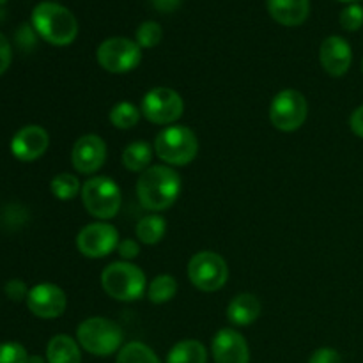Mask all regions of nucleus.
<instances>
[{"instance_id":"1a4fd4ad","label":"nucleus","mask_w":363,"mask_h":363,"mask_svg":"<svg viewBox=\"0 0 363 363\" xmlns=\"http://www.w3.org/2000/svg\"><path fill=\"white\" fill-rule=\"evenodd\" d=\"M308 116V103L300 91L286 89L273 98L269 105V121L280 131H296L303 126Z\"/></svg>"},{"instance_id":"423d86ee","label":"nucleus","mask_w":363,"mask_h":363,"mask_svg":"<svg viewBox=\"0 0 363 363\" xmlns=\"http://www.w3.org/2000/svg\"><path fill=\"white\" fill-rule=\"evenodd\" d=\"M82 204L89 215L98 220H110L121 211L123 194L113 179L106 176H96L85 181L80 191Z\"/></svg>"},{"instance_id":"a211bd4d","label":"nucleus","mask_w":363,"mask_h":363,"mask_svg":"<svg viewBox=\"0 0 363 363\" xmlns=\"http://www.w3.org/2000/svg\"><path fill=\"white\" fill-rule=\"evenodd\" d=\"M261 315V301L250 293H241L227 307V319L236 326H250Z\"/></svg>"},{"instance_id":"4468645a","label":"nucleus","mask_w":363,"mask_h":363,"mask_svg":"<svg viewBox=\"0 0 363 363\" xmlns=\"http://www.w3.org/2000/svg\"><path fill=\"white\" fill-rule=\"evenodd\" d=\"M50 145L48 131L38 124L23 126L11 140V152L20 162H34L41 158Z\"/></svg>"},{"instance_id":"c756f323","label":"nucleus","mask_w":363,"mask_h":363,"mask_svg":"<svg viewBox=\"0 0 363 363\" xmlns=\"http://www.w3.org/2000/svg\"><path fill=\"white\" fill-rule=\"evenodd\" d=\"M4 291H6V294H7V298H9V300L21 301V300H27L28 291H30V289H27V286H25L23 280L13 279V280H9V282L6 284Z\"/></svg>"},{"instance_id":"0eeeda50","label":"nucleus","mask_w":363,"mask_h":363,"mask_svg":"<svg viewBox=\"0 0 363 363\" xmlns=\"http://www.w3.org/2000/svg\"><path fill=\"white\" fill-rule=\"evenodd\" d=\"M188 279L191 286L202 293H215L227 284L229 268L222 255L216 252H199L188 262Z\"/></svg>"},{"instance_id":"4be33fe9","label":"nucleus","mask_w":363,"mask_h":363,"mask_svg":"<svg viewBox=\"0 0 363 363\" xmlns=\"http://www.w3.org/2000/svg\"><path fill=\"white\" fill-rule=\"evenodd\" d=\"M167 233V222L163 216L152 215L144 216L140 222L137 223V229H135V234H137V240L144 245H156L163 240Z\"/></svg>"},{"instance_id":"412c9836","label":"nucleus","mask_w":363,"mask_h":363,"mask_svg":"<svg viewBox=\"0 0 363 363\" xmlns=\"http://www.w3.org/2000/svg\"><path fill=\"white\" fill-rule=\"evenodd\" d=\"M167 363H208V350L199 340H181L169 351Z\"/></svg>"},{"instance_id":"7c9ffc66","label":"nucleus","mask_w":363,"mask_h":363,"mask_svg":"<svg viewBox=\"0 0 363 363\" xmlns=\"http://www.w3.org/2000/svg\"><path fill=\"white\" fill-rule=\"evenodd\" d=\"M308 363H342V360H340L339 351L333 347H319L318 351L312 353Z\"/></svg>"},{"instance_id":"2f4dec72","label":"nucleus","mask_w":363,"mask_h":363,"mask_svg":"<svg viewBox=\"0 0 363 363\" xmlns=\"http://www.w3.org/2000/svg\"><path fill=\"white\" fill-rule=\"evenodd\" d=\"M11 60H13V48H11V43L7 41L6 35L0 34V74H4L9 69Z\"/></svg>"},{"instance_id":"5701e85b","label":"nucleus","mask_w":363,"mask_h":363,"mask_svg":"<svg viewBox=\"0 0 363 363\" xmlns=\"http://www.w3.org/2000/svg\"><path fill=\"white\" fill-rule=\"evenodd\" d=\"M177 293V282L172 275H158L151 280L147 287V296L151 303L162 305L172 300Z\"/></svg>"},{"instance_id":"aec40b11","label":"nucleus","mask_w":363,"mask_h":363,"mask_svg":"<svg viewBox=\"0 0 363 363\" xmlns=\"http://www.w3.org/2000/svg\"><path fill=\"white\" fill-rule=\"evenodd\" d=\"M152 147L149 142L144 140H137V142H131L130 145H126V149L123 151V165L126 167L130 172H144L151 167V160H152Z\"/></svg>"},{"instance_id":"393cba45","label":"nucleus","mask_w":363,"mask_h":363,"mask_svg":"<svg viewBox=\"0 0 363 363\" xmlns=\"http://www.w3.org/2000/svg\"><path fill=\"white\" fill-rule=\"evenodd\" d=\"M116 363H162L155 351L142 342H130L121 347Z\"/></svg>"},{"instance_id":"4c0bfd02","label":"nucleus","mask_w":363,"mask_h":363,"mask_svg":"<svg viewBox=\"0 0 363 363\" xmlns=\"http://www.w3.org/2000/svg\"><path fill=\"white\" fill-rule=\"evenodd\" d=\"M7 2V0H0V6H2V4H6Z\"/></svg>"},{"instance_id":"a878e982","label":"nucleus","mask_w":363,"mask_h":363,"mask_svg":"<svg viewBox=\"0 0 363 363\" xmlns=\"http://www.w3.org/2000/svg\"><path fill=\"white\" fill-rule=\"evenodd\" d=\"M50 190H52L53 197L59 199V201H71L82 191V184L77 176L62 172L53 177L52 183H50Z\"/></svg>"},{"instance_id":"dca6fc26","label":"nucleus","mask_w":363,"mask_h":363,"mask_svg":"<svg viewBox=\"0 0 363 363\" xmlns=\"http://www.w3.org/2000/svg\"><path fill=\"white\" fill-rule=\"evenodd\" d=\"M319 60H321L323 69L330 77H344L353 62V52H351L350 43L340 35H330L321 43Z\"/></svg>"},{"instance_id":"f257e3e1","label":"nucleus","mask_w":363,"mask_h":363,"mask_svg":"<svg viewBox=\"0 0 363 363\" xmlns=\"http://www.w3.org/2000/svg\"><path fill=\"white\" fill-rule=\"evenodd\" d=\"M181 176L169 165H151L137 181L138 202L147 211H165L181 194Z\"/></svg>"},{"instance_id":"bb28decb","label":"nucleus","mask_w":363,"mask_h":363,"mask_svg":"<svg viewBox=\"0 0 363 363\" xmlns=\"http://www.w3.org/2000/svg\"><path fill=\"white\" fill-rule=\"evenodd\" d=\"M163 38V30L160 27V23L156 21H144L140 27L137 28V34H135V41L140 48H155L160 45Z\"/></svg>"},{"instance_id":"c9c22d12","label":"nucleus","mask_w":363,"mask_h":363,"mask_svg":"<svg viewBox=\"0 0 363 363\" xmlns=\"http://www.w3.org/2000/svg\"><path fill=\"white\" fill-rule=\"evenodd\" d=\"M27 363H45V360L41 357H28Z\"/></svg>"},{"instance_id":"72a5a7b5","label":"nucleus","mask_w":363,"mask_h":363,"mask_svg":"<svg viewBox=\"0 0 363 363\" xmlns=\"http://www.w3.org/2000/svg\"><path fill=\"white\" fill-rule=\"evenodd\" d=\"M350 128L357 137L363 138V105L358 106L350 117Z\"/></svg>"},{"instance_id":"2eb2a0df","label":"nucleus","mask_w":363,"mask_h":363,"mask_svg":"<svg viewBox=\"0 0 363 363\" xmlns=\"http://www.w3.org/2000/svg\"><path fill=\"white\" fill-rule=\"evenodd\" d=\"M211 354L215 363H248L250 350L240 332L233 328H222L211 344Z\"/></svg>"},{"instance_id":"cd10ccee","label":"nucleus","mask_w":363,"mask_h":363,"mask_svg":"<svg viewBox=\"0 0 363 363\" xmlns=\"http://www.w3.org/2000/svg\"><path fill=\"white\" fill-rule=\"evenodd\" d=\"M340 25L344 30L357 32L363 25V7L358 4H350L340 13Z\"/></svg>"},{"instance_id":"c85d7f7f","label":"nucleus","mask_w":363,"mask_h":363,"mask_svg":"<svg viewBox=\"0 0 363 363\" xmlns=\"http://www.w3.org/2000/svg\"><path fill=\"white\" fill-rule=\"evenodd\" d=\"M28 354L21 344L4 342L0 344V363H27Z\"/></svg>"},{"instance_id":"e433bc0d","label":"nucleus","mask_w":363,"mask_h":363,"mask_svg":"<svg viewBox=\"0 0 363 363\" xmlns=\"http://www.w3.org/2000/svg\"><path fill=\"white\" fill-rule=\"evenodd\" d=\"M340 2H347V4H354V2H358V0H340Z\"/></svg>"},{"instance_id":"f03ea898","label":"nucleus","mask_w":363,"mask_h":363,"mask_svg":"<svg viewBox=\"0 0 363 363\" xmlns=\"http://www.w3.org/2000/svg\"><path fill=\"white\" fill-rule=\"evenodd\" d=\"M32 27L39 38L53 46H67L77 39L78 21L67 7L41 2L32 11Z\"/></svg>"},{"instance_id":"f704fd0d","label":"nucleus","mask_w":363,"mask_h":363,"mask_svg":"<svg viewBox=\"0 0 363 363\" xmlns=\"http://www.w3.org/2000/svg\"><path fill=\"white\" fill-rule=\"evenodd\" d=\"M151 2V6L155 7L158 13H174V11L177 9V7L181 6V0H149Z\"/></svg>"},{"instance_id":"58836bf2","label":"nucleus","mask_w":363,"mask_h":363,"mask_svg":"<svg viewBox=\"0 0 363 363\" xmlns=\"http://www.w3.org/2000/svg\"><path fill=\"white\" fill-rule=\"evenodd\" d=\"M362 71H363V60H362Z\"/></svg>"},{"instance_id":"6e6552de","label":"nucleus","mask_w":363,"mask_h":363,"mask_svg":"<svg viewBox=\"0 0 363 363\" xmlns=\"http://www.w3.org/2000/svg\"><path fill=\"white\" fill-rule=\"evenodd\" d=\"M96 59L108 73H130L140 64L142 48L128 38H108L98 46Z\"/></svg>"},{"instance_id":"6ab92c4d","label":"nucleus","mask_w":363,"mask_h":363,"mask_svg":"<svg viewBox=\"0 0 363 363\" xmlns=\"http://www.w3.org/2000/svg\"><path fill=\"white\" fill-rule=\"evenodd\" d=\"M48 363H82L80 344L69 335H55L46 346Z\"/></svg>"},{"instance_id":"9b49d317","label":"nucleus","mask_w":363,"mask_h":363,"mask_svg":"<svg viewBox=\"0 0 363 363\" xmlns=\"http://www.w3.org/2000/svg\"><path fill=\"white\" fill-rule=\"evenodd\" d=\"M119 247V233L106 222L85 225L77 236V248L84 257L103 259Z\"/></svg>"},{"instance_id":"9d476101","label":"nucleus","mask_w":363,"mask_h":363,"mask_svg":"<svg viewBox=\"0 0 363 363\" xmlns=\"http://www.w3.org/2000/svg\"><path fill=\"white\" fill-rule=\"evenodd\" d=\"M140 112L149 123L165 126L183 117L184 101L174 89L155 87L142 99Z\"/></svg>"},{"instance_id":"f8f14e48","label":"nucleus","mask_w":363,"mask_h":363,"mask_svg":"<svg viewBox=\"0 0 363 363\" xmlns=\"http://www.w3.org/2000/svg\"><path fill=\"white\" fill-rule=\"evenodd\" d=\"M67 298L59 286L50 282L38 284L28 291L27 307L35 318L55 319L66 312Z\"/></svg>"},{"instance_id":"ddd939ff","label":"nucleus","mask_w":363,"mask_h":363,"mask_svg":"<svg viewBox=\"0 0 363 363\" xmlns=\"http://www.w3.org/2000/svg\"><path fill=\"white\" fill-rule=\"evenodd\" d=\"M106 160V144L98 135H84L78 138L71 151V163L80 174L91 176L98 172Z\"/></svg>"},{"instance_id":"39448f33","label":"nucleus","mask_w":363,"mask_h":363,"mask_svg":"<svg viewBox=\"0 0 363 363\" xmlns=\"http://www.w3.org/2000/svg\"><path fill=\"white\" fill-rule=\"evenodd\" d=\"M155 152L162 162L172 167H183L194 162L199 152L197 135L186 126H167L156 135Z\"/></svg>"},{"instance_id":"f3484780","label":"nucleus","mask_w":363,"mask_h":363,"mask_svg":"<svg viewBox=\"0 0 363 363\" xmlns=\"http://www.w3.org/2000/svg\"><path fill=\"white\" fill-rule=\"evenodd\" d=\"M266 7L273 20L286 27L305 23L311 14V0H266Z\"/></svg>"},{"instance_id":"7ed1b4c3","label":"nucleus","mask_w":363,"mask_h":363,"mask_svg":"<svg viewBox=\"0 0 363 363\" xmlns=\"http://www.w3.org/2000/svg\"><path fill=\"white\" fill-rule=\"evenodd\" d=\"M101 286L113 300L137 301L144 296L147 280L138 266L128 261H117L103 269Z\"/></svg>"},{"instance_id":"b1692460","label":"nucleus","mask_w":363,"mask_h":363,"mask_svg":"<svg viewBox=\"0 0 363 363\" xmlns=\"http://www.w3.org/2000/svg\"><path fill=\"white\" fill-rule=\"evenodd\" d=\"M140 108L135 106L133 103L121 101L110 110L108 119L112 123V126H116L117 130H131L140 121Z\"/></svg>"},{"instance_id":"473e14b6","label":"nucleus","mask_w":363,"mask_h":363,"mask_svg":"<svg viewBox=\"0 0 363 363\" xmlns=\"http://www.w3.org/2000/svg\"><path fill=\"white\" fill-rule=\"evenodd\" d=\"M117 252H119V255L123 257V261H131V259H135L140 254V245L135 240H123L119 241Z\"/></svg>"},{"instance_id":"20e7f679","label":"nucleus","mask_w":363,"mask_h":363,"mask_svg":"<svg viewBox=\"0 0 363 363\" xmlns=\"http://www.w3.org/2000/svg\"><path fill=\"white\" fill-rule=\"evenodd\" d=\"M80 347L94 357H110L123 347L124 333L117 323L106 318H89L77 330Z\"/></svg>"}]
</instances>
